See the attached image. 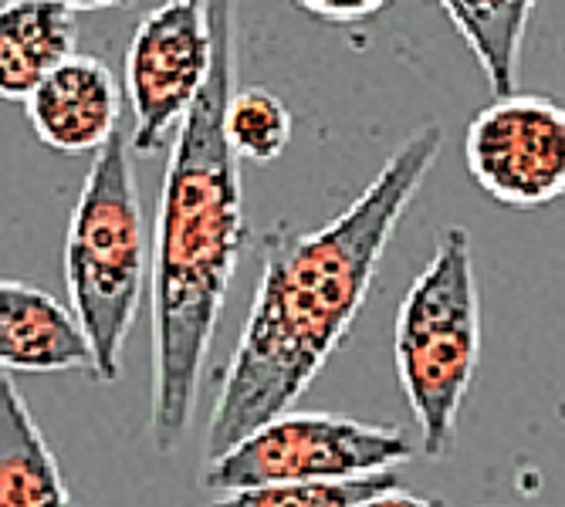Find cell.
I'll use <instances>...</instances> for the list:
<instances>
[{
  "instance_id": "ba28073f",
  "label": "cell",
  "mask_w": 565,
  "mask_h": 507,
  "mask_svg": "<svg viewBox=\"0 0 565 507\" xmlns=\"http://www.w3.org/2000/svg\"><path fill=\"white\" fill-rule=\"evenodd\" d=\"M34 136L58 152H98L119 132L122 91L106 62L75 55L24 101Z\"/></svg>"
},
{
  "instance_id": "8fae6325",
  "label": "cell",
  "mask_w": 565,
  "mask_h": 507,
  "mask_svg": "<svg viewBox=\"0 0 565 507\" xmlns=\"http://www.w3.org/2000/svg\"><path fill=\"white\" fill-rule=\"evenodd\" d=\"M0 507H75L31 406L0 369Z\"/></svg>"
},
{
  "instance_id": "30bf717a",
  "label": "cell",
  "mask_w": 565,
  "mask_h": 507,
  "mask_svg": "<svg viewBox=\"0 0 565 507\" xmlns=\"http://www.w3.org/2000/svg\"><path fill=\"white\" fill-rule=\"evenodd\" d=\"M75 55V18L51 0L0 4V98L28 101L34 88Z\"/></svg>"
},
{
  "instance_id": "2e32d148",
  "label": "cell",
  "mask_w": 565,
  "mask_h": 507,
  "mask_svg": "<svg viewBox=\"0 0 565 507\" xmlns=\"http://www.w3.org/2000/svg\"><path fill=\"white\" fill-rule=\"evenodd\" d=\"M355 507H444V500L427 497V494H414V490H406L403 484H396V487H386V490L366 497L363 504H355Z\"/></svg>"
},
{
  "instance_id": "e0dca14e",
  "label": "cell",
  "mask_w": 565,
  "mask_h": 507,
  "mask_svg": "<svg viewBox=\"0 0 565 507\" xmlns=\"http://www.w3.org/2000/svg\"><path fill=\"white\" fill-rule=\"evenodd\" d=\"M51 4H62V8H68L75 14V11H109V8H122V4H129V0H51Z\"/></svg>"
},
{
  "instance_id": "5b68a950",
  "label": "cell",
  "mask_w": 565,
  "mask_h": 507,
  "mask_svg": "<svg viewBox=\"0 0 565 507\" xmlns=\"http://www.w3.org/2000/svg\"><path fill=\"white\" fill-rule=\"evenodd\" d=\"M409 456L414 443L396 427L288 410L207 461L203 487L227 494L298 481H355L390 474Z\"/></svg>"
},
{
  "instance_id": "8992f818",
  "label": "cell",
  "mask_w": 565,
  "mask_h": 507,
  "mask_svg": "<svg viewBox=\"0 0 565 507\" xmlns=\"http://www.w3.org/2000/svg\"><path fill=\"white\" fill-rule=\"evenodd\" d=\"M214 68V24L207 0H163L126 51V98L132 106V152L152 157L177 139Z\"/></svg>"
},
{
  "instance_id": "3957f363",
  "label": "cell",
  "mask_w": 565,
  "mask_h": 507,
  "mask_svg": "<svg viewBox=\"0 0 565 507\" xmlns=\"http://www.w3.org/2000/svg\"><path fill=\"white\" fill-rule=\"evenodd\" d=\"M396 376L427 456H447L481 363V298L468 227H447L406 288L393 332Z\"/></svg>"
},
{
  "instance_id": "6da1fadb",
  "label": "cell",
  "mask_w": 565,
  "mask_h": 507,
  "mask_svg": "<svg viewBox=\"0 0 565 507\" xmlns=\"http://www.w3.org/2000/svg\"><path fill=\"white\" fill-rule=\"evenodd\" d=\"M444 149L437 122L406 136L349 207L316 230L275 224L262 237V278L221 373L207 461L288 413L363 312L393 230Z\"/></svg>"
},
{
  "instance_id": "7a4b0ae2",
  "label": "cell",
  "mask_w": 565,
  "mask_h": 507,
  "mask_svg": "<svg viewBox=\"0 0 565 507\" xmlns=\"http://www.w3.org/2000/svg\"><path fill=\"white\" fill-rule=\"evenodd\" d=\"M214 68L170 145L152 230V446L173 453L193 427L207 355L244 247V193L224 132L234 91L237 0H207Z\"/></svg>"
},
{
  "instance_id": "7c38bea8",
  "label": "cell",
  "mask_w": 565,
  "mask_h": 507,
  "mask_svg": "<svg viewBox=\"0 0 565 507\" xmlns=\"http://www.w3.org/2000/svg\"><path fill=\"white\" fill-rule=\"evenodd\" d=\"M494 95L519 91L525 34L539 0H437Z\"/></svg>"
},
{
  "instance_id": "5bb4252c",
  "label": "cell",
  "mask_w": 565,
  "mask_h": 507,
  "mask_svg": "<svg viewBox=\"0 0 565 507\" xmlns=\"http://www.w3.org/2000/svg\"><path fill=\"white\" fill-rule=\"evenodd\" d=\"M399 474H373L355 481H298V484H268V487H247L227 490L211 500V507H355L366 497L396 487Z\"/></svg>"
},
{
  "instance_id": "4fadbf2b",
  "label": "cell",
  "mask_w": 565,
  "mask_h": 507,
  "mask_svg": "<svg viewBox=\"0 0 565 507\" xmlns=\"http://www.w3.org/2000/svg\"><path fill=\"white\" fill-rule=\"evenodd\" d=\"M291 129L295 119L275 91L262 85L231 91L224 109V132L237 160L275 163L291 142Z\"/></svg>"
},
{
  "instance_id": "277c9868",
  "label": "cell",
  "mask_w": 565,
  "mask_h": 507,
  "mask_svg": "<svg viewBox=\"0 0 565 507\" xmlns=\"http://www.w3.org/2000/svg\"><path fill=\"white\" fill-rule=\"evenodd\" d=\"M146 274V230L132 173V142L119 129L95 152L65 237L72 312L92 345V376L116 382Z\"/></svg>"
},
{
  "instance_id": "52a82bcc",
  "label": "cell",
  "mask_w": 565,
  "mask_h": 507,
  "mask_svg": "<svg viewBox=\"0 0 565 507\" xmlns=\"http://www.w3.org/2000/svg\"><path fill=\"white\" fill-rule=\"evenodd\" d=\"M468 173L501 207L535 211L565 196V106L508 91L468 122Z\"/></svg>"
},
{
  "instance_id": "9a60e30c",
  "label": "cell",
  "mask_w": 565,
  "mask_h": 507,
  "mask_svg": "<svg viewBox=\"0 0 565 507\" xmlns=\"http://www.w3.org/2000/svg\"><path fill=\"white\" fill-rule=\"evenodd\" d=\"M298 11H305L308 18L326 21V24H363L373 21L376 14H383L393 0H291Z\"/></svg>"
},
{
  "instance_id": "9c48e42d",
  "label": "cell",
  "mask_w": 565,
  "mask_h": 507,
  "mask_svg": "<svg viewBox=\"0 0 565 507\" xmlns=\"http://www.w3.org/2000/svg\"><path fill=\"white\" fill-rule=\"evenodd\" d=\"M92 345L72 309L34 284L0 278V369L92 373Z\"/></svg>"
}]
</instances>
